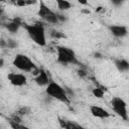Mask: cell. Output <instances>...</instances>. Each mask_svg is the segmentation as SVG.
<instances>
[{
    "instance_id": "5b68a950",
    "label": "cell",
    "mask_w": 129,
    "mask_h": 129,
    "mask_svg": "<svg viewBox=\"0 0 129 129\" xmlns=\"http://www.w3.org/2000/svg\"><path fill=\"white\" fill-rule=\"evenodd\" d=\"M37 15L46 23L49 24H57L60 20L58 17V13L54 12L52 9H50L42 0L38 2V10Z\"/></svg>"
},
{
    "instance_id": "9a60e30c",
    "label": "cell",
    "mask_w": 129,
    "mask_h": 129,
    "mask_svg": "<svg viewBox=\"0 0 129 129\" xmlns=\"http://www.w3.org/2000/svg\"><path fill=\"white\" fill-rule=\"evenodd\" d=\"M37 3V0H15V5L17 7H27Z\"/></svg>"
},
{
    "instance_id": "e0dca14e",
    "label": "cell",
    "mask_w": 129,
    "mask_h": 129,
    "mask_svg": "<svg viewBox=\"0 0 129 129\" xmlns=\"http://www.w3.org/2000/svg\"><path fill=\"white\" fill-rule=\"evenodd\" d=\"M15 113L18 114L19 116L23 117V116L28 115V114L30 113V108H29V107H21V108H19Z\"/></svg>"
},
{
    "instance_id": "ba28073f",
    "label": "cell",
    "mask_w": 129,
    "mask_h": 129,
    "mask_svg": "<svg viewBox=\"0 0 129 129\" xmlns=\"http://www.w3.org/2000/svg\"><path fill=\"white\" fill-rule=\"evenodd\" d=\"M32 74L34 75L33 78L34 83L39 87H46L50 82L48 74L44 69H36L35 71L32 72Z\"/></svg>"
},
{
    "instance_id": "3957f363",
    "label": "cell",
    "mask_w": 129,
    "mask_h": 129,
    "mask_svg": "<svg viewBox=\"0 0 129 129\" xmlns=\"http://www.w3.org/2000/svg\"><path fill=\"white\" fill-rule=\"evenodd\" d=\"M45 94L49 98L54 99V100L59 101L64 104H70V102H71L64 88L54 81H50L48 83V85L45 87Z\"/></svg>"
},
{
    "instance_id": "2e32d148",
    "label": "cell",
    "mask_w": 129,
    "mask_h": 129,
    "mask_svg": "<svg viewBox=\"0 0 129 129\" xmlns=\"http://www.w3.org/2000/svg\"><path fill=\"white\" fill-rule=\"evenodd\" d=\"M91 93H92V95H93L95 98H97V99H103L104 96H105V91H104L102 88H100V87L94 88Z\"/></svg>"
},
{
    "instance_id": "8fae6325",
    "label": "cell",
    "mask_w": 129,
    "mask_h": 129,
    "mask_svg": "<svg viewBox=\"0 0 129 129\" xmlns=\"http://www.w3.org/2000/svg\"><path fill=\"white\" fill-rule=\"evenodd\" d=\"M58 124L60 128H64V129H80L82 128V126L74 121H70L67 119H62V118H58Z\"/></svg>"
},
{
    "instance_id": "ffe728a7",
    "label": "cell",
    "mask_w": 129,
    "mask_h": 129,
    "mask_svg": "<svg viewBox=\"0 0 129 129\" xmlns=\"http://www.w3.org/2000/svg\"><path fill=\"white\" fill-rule=\"evenodd\" d=\"M110 2L112 3V5H114L116 7H119L125 2V0H110Z\"/></svg>"
},
{
    "instance_id": "603a6c76",
    "label": "cell",
    "mask_w": 129,
    "mask_h": 129,
    "mask_svg": "<svg viewBox=\"0 0 129 129\" xmlns=\"http://www.w3.org/2000/svg\"><path fill=\"white\" fill-rule=\"evenodd\" d=\"M101 10H103V7H101V6H99V7H97V9H96V11H101Z\"/></svg>"
},
{
    "instance_id": "277c9868",
    "label": "cell",
    "mask_w": 129,
    "mask_h": 129,
    "mask_svg": "<svg viewBox=\"0 0 129 129\" xmlns=\"http://www.w3.org/2000/svg\"><path fill=\"white\" fill-rule=\"evenodd\" d=\"M12 64L22 73H32L37 69L32 59L24 53H16L13 57Z\"/></svg>"
},
{
    "instance_id": "7c38bea8",
    "label": "cell",
    "mask_w": 129,
    "mask_h": 129,
    "mask_svg": "<svg viewBox=\"0 0 129 129\" xmlns=\"http://www.w3.org/2000/svg\"><path fill=\"white\" fill-rule=\"evenodd\" d=\"M5 26H6V28H7V30L9 32L15 33V32L18 31V29L20 28V26H22V22L20 21L19 18H14L13 20L9 21Z\"/></svg>"
},
{
    "instance_id": "30bf717a",
    "label": "cell",
    "mask_w": 129,
    "mask_h": 129,
    "mask_svg": "<svg viewBox=\"0 0 129 129\" xmlns=\"http://www.w3.org/2000/svg\"><path fill=\"white\" fill-rule=\"evenodd\" d=\"M108 29L111 34L116 38H123L129 33L128 27L122 24H111L109 25Z\"/></svg>"
},
{
    "instance_id": "d6986e66",
    "label": "cell",
    "mask_w": 129,
    "mask_h": 129,
    "mask_svg": "<svg viewBox=\"0 0 129 129\" xmlns=\"http://www.w3.org/2000/svg\"><path fill=\"white\" fill-rule=\"evenodd\" d=\"M50 35H51L52 37H54V38H60V37H64V35H63L61 32H59V31H55V30L51 31V32H50Z\"/></svg>"
},
{
    "instance_id": "8992f818",
    "label": "cell",
    "mask_w": 129,
    "mask_h": 129,
    "mask_svg": "<svg viewBox=\"0 0 129 129\" xmlns=\"http://www.w3.org/2000/svg\"><path fill=\"white\" fill-rule=\"evenodd\" d=\"M111 108L113 112L122 120L128 121V109H127V103L121 98V97H113L110 101Z\"/></svg>"
},
{
    "instance_id": "52a82bcc",
    "label": "cell",
    "mask_w": 129,
    "mask_h": 129,
    "mask_svg": "<svg viewBox=\"0 0 129 129\" xmlns=\"http://www.w3.org/2000/svg\"><path fill=\"white\" fill-rule=\"evenodd\" d=\"M7 80L9 81V83L14 86V87H23L27 85V77L21 73H8L7 75Z\"/></svg>"
},
{
    "instance_id": "9c48e42d",
    "label": "cell",
    "mask_w": 129,
    "mask_h": 129,
    "mask_svg": "<svg viewBox=\"0 0 129 129\" xmlns=\"http://www.w3.org/2000/svg\"><path fill=\"white\" fill-rule=\"evenodd\" d=\"M89 110H90L91 115L98 119H108L111 116V114L108 110H106L105 108H103L99 105H96V104L91 105L89 107Z\"/></svg>"
},
{
    "instance_id": "4fadbf2b",
    "label": "cell",
    "mask_w": 129,
    "mask_h": 129,
    "mask_svg": "<svg viewBox=\"0 0 129 129\" xmlns=\"http://www.w3.org/2000/svg\"><path fill=\"white\" fill-rule=\"evenodd\" d=\"M114 63H115V67L117 68V70L119 72L125 73V72H128L129 71V61L127 59H125V58L115 59Z\"/></svg>"
},
{
    "instance_id": "7402d4cb",
    "label": "cell",
    "mask_w": 129,
    "mask_h": 129,
    "mask_svg": "<svg viewBox=\"0 0 129 129\" xmlns=\"http://www.w3.org/2000/svg\"><path fill=\"white\" fill-rule=\"evenodd\" d=\"M77 2L83 6H87L89 4V0H77Z\"/></svg>"
},
{
    "instance_id": "7a4b0ae2",
    "label": "cell",
    "mask_w": 129,
    "mask_h": 129,
    "mask_svg": "<svg viewBox=\"0 0 129 129\" xmlns=\"http://www.w3.org/2000/svg\"><path fill=\"white\" fill-rule=\"evenodd\" d=\"M55 52H56V62L63 66L80 64V61L76 55V52L72 48L66 45H56Z\"/></svg>"
},
{
    "instance_id": "6da1fadb",
    "label": "cell",
    "mask_w": 129,
    "mask_h": 129,
    "mask_svg": "<svg viewBox=\"0 0 129 129\" xmlns=\"http://www.w3.org/2000/svg\"><path fill=\"white\" fill-rule=\"evenodd\" d=\"M29 38L39 46L46 45V32L41 23H22Z\"/></svg>"
},
{
    "instance_id": "5bb4252c",
    "label": "cell",
    "mask_w": 129,
    "mask_h": 129,
    "mask_svg": "<svg viewBox=\"0 0 129 129\" xmlns=\"http://www.w3.org/2000/svg\"><path fill=\"white\" fill-rule=\"evenodd\" d=\"M56 3V7L59 11L63 12V11H68L72 8V3L69 0H54Z\"/></svg>"
},
{
    "instance_id": "ac0fdd59",
    "label": "cell",
    "mask_w": 129,
    "mask_h": 129,
    "mask_svg": "<svg viewBox=\"0 0 129 129\" xmlns=\"http://www.w3.org/2000/svg\"><path fill=\"white\" fill-rule=\"evenodd\" d=\"M9 124H10V126L13 129H23V128H26V126L21 124V122H15V121L9 120Z\"/></svg>"
},
{
    "instance_id": "44dd1931",
    "label": "cell",
    "mask_w": 129,
    "mask_h": 129,
    "mask_svg": "<svg viewBox=\"0 0 129 129\" xmlns=\"http://www.w3.org/2000/svg\"><path fill=\"white\" fill-rule=\"evenodd\" d=\"M78 75H79V77L84 78V77L87 76V72L84 71V70H82V69H80V70H78Z\"/></svg>"
}]
</instances>
